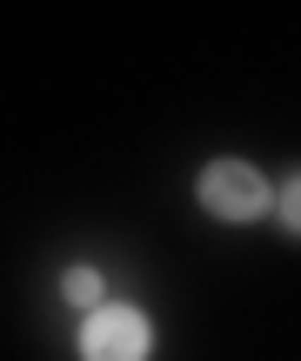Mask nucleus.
<instances>
[{"label": "nucleus", "mask_w": 301, "mask_h": 361, "mask_svg": "<svg viewBox=\"0 0 301 361\" xmlns=\"http://www.w3.org/2000/svg\"><path fill=\"white\" fill-rule=\"evenodd\" d=\"M154 355V322L128 301H101L80 322V361H147Z\"/></svg>", "instance_id": "obj_1"}, {"label": "nucleus", "mask_w": 301, "mask_h": 361, "mask_svg": "<svg viewBox=\"0 0 301 361\" xmlns=\"http://www.w3.org/2000/svg\"><path fill=\"white\" fill-rule=\"evenodd\" d=\"M195 194H201V207H208L214 221H254L275 201V188L262 180V168H254V161H235V154L208 161L201 180H195Z\"/></svg>", "instance_id": "obj_2"}, {"label": "nucleus", "mask_w": 301, "mask_h": 361, "mask_svg": "<svg viewBox=\"0 0 301 361\" xmlns=\"http://www.w3.org/2000/svg\"><path fill=\"white\" fill-rule=\"evenodd\" d=\"M61 295L74 301V308H101V301H107V281H101V268H67L61 274Z\"/></svg>", "instance_id": "obj_3"}, {"label": "nucleus", "mask_w": 301, "mask_h": 361, "mask_svg": "<svg viewBox=\"0 0 301 361\" xmlns=\"http://www.w3.org/2000/svg\"><path fill=\"white\" fill-rule=\"evenodd\" d=\"M281 228L301 234V180H288V188H281Z\"/></svg>", "instance_id": "obj_4"}]
</instances>
